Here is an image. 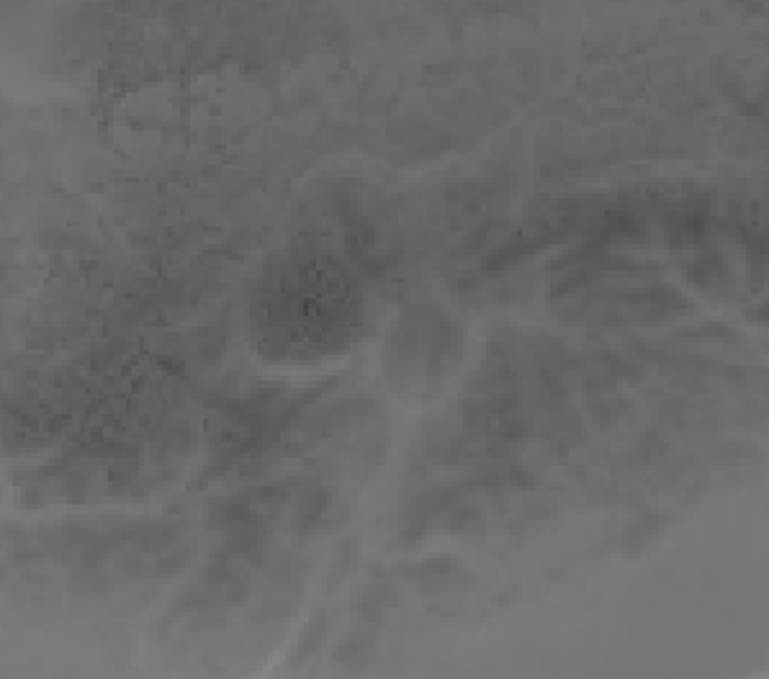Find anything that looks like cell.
I'll return each mask as SVG.
<instances>
[{
    "label": "cell",
    "mask_w": 769,
    "mask_h": 679,
    "mask_svg": "<svg viewBox=\"0 0 769 679\" xmlns=\"http://www.w3.org/2000/svg\"><path fill=\"white\" fill-rule=\"evenodd\" d=\"M409 577L415 579L422 589H445V587H456V584L466 582L469 574H466L458 564L438 559V561H425V564H420L412 574H409Z\"/></svg>",
    "instance_id": "1"
}]
</instances>
